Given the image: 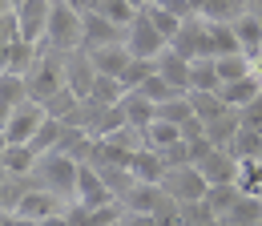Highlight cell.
Instances as JSON below:
<instances>
[{"instance_id":"cell-35","label":"cell","mask_w":262,"mask_h":226,"mask_svg":"<svg viewBox=\"0 0 262 226\" xmlns=\"http://www.w3.org/2000/svg\"><path fill=\"white\" fill-rule=\"evenodd\" d=\"M145 16L154 20V29L162 32V36L169 40V45H173V36L182 32V25H186L182 16H173V12H169V8H162V4H149V8H145Z\"/></svg>"},{"instance_id":"cell-7","label":"cell","mask_w":262,"mask_h":226,"mask_svg":"<svg viewBox=\"0 0 262 226\" xmlns=\"http://www.w3.org/2000/svg\"><path fill=\"white\" fill-rule=\"evenodd\" d=\"M77 202L81 206H113L117 202V194L105 186V178H101V170L93 161H81V178H77Z\"/></svg>"},{"instance_id":"cell-3","label":"cell","mask_w":262,"mask_h":226,"mask_svg":"<svg viewBox=\"0 0 262 226\" xmlns=\"http://www.w3.org/2000/svg\"><path fill=\"white\" fill-rule=\"evenodd\" d=\"M162 186H165V194H169L178 206L206 202V194H210V182H206V174H202L198 166H178V170H169Z\"/></svg>"},{"instance_id":"cell-48","label":"cell","mask_w":262,"mask_h":226,"mask_svg":"<svg viewBox=\"0 0 262 226\" xmlns=\"http://www.w3.org/2000/svg\"><path fill=\"white\" fill-rule=\"evenodd\" d=\"M154 4H169V0H154Z\"/></svg>"},{"instance_id":"cell-17","label":"cell","mask_w":262,"mask_h":226,"mask_svg":"<svg viewBox=\"0 0 262 226\" xmlns=\"http://www.w3.org/2000/svg\"><path fill=\"white\" fill-rule=\"evenodd\" d=\"M121 113H125V121H129L133 129H145L158 121V105L149 101V97H141V93H125V101H121Z\"/></svg>"},{"instance_id":"cell-6","label":"cell","mask_w":262,"mask_h":226,"mask_svg":"<svg viewBox=\"0 0 262 226\" xmlns=\"http://www.w3.org/2000/svg\"><path fill=\"white\" fill-rule=\"evenodd\" d=\"M178 57H186V61H202V57H214V49H210V25L194 16V20H186L182 32L173 36V45H169Z\"/></svg>"},{"instance_id":"cell-34","label":"cell","mask_w":262,"mask_h":226,"mask_svg":"<svg viewBox=\"0 0 262 226\" xmlns=\"http://www.w3.org/2000/svg\"><path fill=\"white\" fill-rule=\"evenodd\" d=\"M230 154H234V158L238 161H246V158H262V133L258 129H238V137H234V141H230Z\"/></svg>"},{"instance_id":"cell-4","label":"cell","mask_w":262,"mask_h":226,"mask_svg":"<svg viewBox=\"0 0 262 226\" xmlns=\"http://www.w3.org/2000/svg\"><path fill=\"white\" fill-rule=\"evenodd\" d=\"M45 105L40 101H25L20 109L4 113V146H29L36 137V129L45 126Z\"/></svg>"},{"instance_id":"cell-44","label":"cell","mask_w":262,"mask_h":226,"mask_svg":"<svg viewBox=\"0 0 262 226\" xmlns=\"http://www.w3.org/2000/svg\"><path fill=\"white\" fill-rule=\"evenodd\" d=\"M36 226H69L65 214H53V218H45V222H36Z\"/></svg>"},{"instance_id":"cell-18","label":"cell","mask_w":262,"mask_h":226,"mask_svg":"<svg viewBox=\"0 0 262 226\" xmlns=\"http://www.w3.org/2000/svg\"><path fill=\"white\" fill-rule=\"evenodd\" d=\"M234 32H238V40H242V53H246L250 61H258L262 57V20H258V12H242V16L234 20Z\"/></svg>"},{"instance_id":"cell-41","label":"cell","mask_w":262,"mask_h":226,"mask_svg":"<svg viewBox=\"0 0 262 226\" xmlns=\"http://www.w3.org/2000/svg\"><path fill=\"white\" fill-rule=\"evenodd\" d=\"M69 226H93V206H81V202H73L65 210Z\"/></svg>"},{"instance_id":"cell-25","label":"cell","mask_w":262,"mask_h":226,"mask_svg":"<svg viewBox=\"0 0 262 226\" xmlns=\"http://www.w3.org/2000/svg\"><path fill=\"white\" fill-rule=\"evenodd\" d=\"M194 89H202V93H222V77H218L214 57L194 61V73H190V93H194Z\"/></svg>"},{"instance_id":"cell-11","label":"cell","mask_w":262,"mask_h":226,"mask_svg":"<svg viewBox=\"0 0 262 226\" xmlns=\"http://www.w3.org/2000/svg\"><path fill=\"white\" fill-rule=\"evenodd\" d=\"M93 85H97V65H93V57L85 49L81 53H69V89L81 97V101H89Z\"/></svg>"},{"instance_id":"cell-32","label":"cell","mask_w":262,"mask_h":226,"mask_svg":"<svg viewBox=\"0 0 262 226\" xmlns=\"http://www.w3.org/2000/svg\"><path fill=\"white\" fill-rule=\"evenodd\" d=\"M238 190L246 198H262V158H246L238 166Z\"/></svg>"},{"instance_id":"cell-42","label":"cell","mask_w":262,"mask_h":226,"mask_svg":"<svg viewBox=\"0 0 262 226\" xmlns=\"http://www.w3.org/2000/svg\"><path fill=\"white\" fill-rule=\"evenodd\" d=\"M125 226H158V218L154 214H129L125 210Z\"/></svg>"},{"instance_id":"cell-15","label":"cell","mask_w":262,"mask_h":226,"mask_svg":"<svg viewBox=\"0 0 262 226\" xmlns=\"http://www.w3.org/2000/svg\"><path fill=\"white\" fill-rule=\"evenodd\" d=\"M93 57V65H97V73L101 77H125V69L133 65V53H129V45H109V49H97V53H89Z\"/></svg>"},{"instance_id":"cell-5","label":"cell","mask_w":262,"mask_h":226,"mask_svg":"<svg viewBox=\"0 0 262 226\" xmlns=\"http://www.w3.org/2000/svg\"><path fill=\"white\" fill-rule=\"evenodd\" d=\"M129 53L137 57V61H162L165 53H169V40H165L162 32L154 29V20L141 12L137 20H133V29H129Z\"/></svg>"},{"instance_id":"cell-9","label":"cell","mask_w":262,"mask_h":226,"mask_svg":"<svg viewBox=\"0 0 262 226\" xmlns=\"http://www.w3.org/2000/svg\"><path fill=\"white\" fill-rule=\"evenodd\" d=\"M69 206L57 198V194H49L45 186H33V190L20 198V206L12 210L16 218H29V222H45V218H53V214H65Z\"/></svg>"},{"instance_id":"cell-33","label":"cell","mask_w":262,"mask_h":226,"mask_svg":"<svg viewBox=\"0 0 262 226\" xmlns=\"http://www.w3.org/2000/svg\"><path fill=\"white\" fill-rule=\"evenodd\" d=\"M190 117H198L194 105H190V93L173 97V101H165V105H158V121H169V126H186Z\"/></svg>"},{"instance_id":"cell-19","label":"cell","mask_w":262,"mask_h":226,"mask_svg":"<svg viewBox=\"0 0 262 226\" xmlns=\"http://www.w3.org/2000/svg\"><path fill=\"white\" fill-rule=\"evenodd\" d=\"M158 73H162L178 93H190V73H194V61H186V57H178V53L169 49L162 61H158Z\"/></svg>"},{"instance_id":"cell-28","label":"cell","mask_w":262,"mask_h":226,"mask_svg":"<svg viewBox=\"0 0 262 226\" xmlns=\"http://www.w3.org/2000/svg\"><path fill=\"white\" fill-rule=\"evenodd\" d=\"M238 129H242V117H238V109H234V113H226V117L210 121V126H206V137H210L218 150H230V141L238 137Z\"/></svg>"},{"instance_id":"cell-46","label":"cell","mask_w":262,"mask_h":226,"mask_svg":"<svg viewBox=\"0 0 262 226\" xmlns=\"http://www.w3.org/2000/svg\"><path fill=\"white\" fill-rule=\"evenodd\" d=\"M20 4H29V0H4V8H12V12H16Z\"/></svg>"},{"instance_id":"cell-45","label":"cell","mask_w":262,"mask_h":226,"mask_svg":"<svg viewBox=\"0 0 262 226\" xmlns=\"http://www.w3.org/2000/svg\"><path fill=\"white\" fill-rule=\"evenodd\" d=\"M133 8H137V12H145V8H149V4H154V0H129Z\"/></svg>"},{"instance_id":"cell-31","label":"cell","mask_w":262,"mask_h":226,"mask_svg":"<svg viewBox=\"0 0 262 226\" xmlns=\"http://www.w3.org/2000/svg\"><path fill=\"white\" fill-rule=\"evenodd\" d=\"M262 222V198H238V206L230 210V218L222 226H258Z\"/></svg>"},{"instance_id":"cell-12","label":"cell","mask_w":262,"mask_h":226,"mask_svg":"<svg viewBox=\"0 0 262 226\" xmlns=\"http://www.w3.org/2000/svg\"><path fill=\"white\" fill-rule=\"evenodd\" d=\"M165 202H169L165 186H149V182H133V190L121 198V206H125L129 214H158Z\"/></svg>"},{"instance_id":"cell-43","label":"cell","mask_w":262,"mask_h":226,"mask_svg":"<svg viewBox=\"0 0 262 226\" xmlns=\"http://www.w3.org/2000/svg\"><path fill=\"white\" fill-rule=\"evenodd\" d=\"M65 4L73 8V12H81V16H89V12L97 8V0H65Z\"/></svg>"},{"instance_id":"cell-26","label":"cell","mask_w":262,"mask_h":226,"mask_svg":"<svg viewBox=\"0 0 262 226\" xmlns=\"http://www.w3.org/2000/svg\"><path fill=\"white\" fill-rule=\"evenodd\" d=\"M0 101H4V113H12V109H20L25 101H33L25 77H16V73H0Z\"/></svg>"},{"instance_id":"cell-20","label":"cell","mask_w":262,"mask_h":226,"mask_svg":"<svg viewBox=\"0 0 262 226\" xmlns=\"http://www.w3.org/2000/svg\"><path fill=\"white\" fill-rule=\"evenodd\" d=\"M190 105H194V113H198V121H202V126H210V121H218V117L234 113L222 93H202V89H194V93H190Z\"/></svg>"},{"instance_id":"cell-39","label":"cell","mask_w":262,"mask_h":226,"mask_svg":"<svg viewBox=\"0 0 262 226\" xmlns=\"http://www.w3.org/2000/svg\"><path fill=\"white\" fill-rule=\"evenodd\" d=\"M186 146H190V166H202V161H206L214 150H218L210 137H198V141H186Z\"/></svg>"},{"instance_id":"cell-49","label":"cell","mask_w":262,"mask_h":226,"mask_svg":"<svg viewBox=\"0 0 262 226\" xmlns=\"http://www.w3.org/2000/svg\"><path fill=\"white\" fill-rule=\"evenodd\" d=\"M113 226H125V218H121V222H113Z\"/></svg>"},{"instance_id":"cell-10","label":"cell","mask_w":262,"mask_h":226,"mask_svg":"<svg viewBox=\"0 0 262 226\" xmlns=\"http://www.w3.org/2000/svg\"><path fill=\"white\" fill-rule=\"evenodd\" d=\"M125 40H129V32L109 25L105 16H97V12L85 16V53H97V49H109V45H125Z\"/></svg>"},{"instance_id":"cell-50","label":"cell","mask_w":262,"mask_h":226,"mask_svg":"<svg viewBox=\"0 0 262 226\" xmlns=\"http://www.w3.org/2000/svg\"><path fill=\"white\" fill-rule=\"evenodd\" d=\"M258 226H262V222H258Z\"/></svg>"},{"instance_id":"cell-21","label":"cell","mask_w":262,"mask_h":226,"mask_svg":"<svg viewBox=\"0 0 262 226\" xmlns=\"http://www.w3.org/2000/svg\"><path fill=\"white\" fill-rule=\"evenodd\" d=\"M222 97H226L230 109H246L250 101H258V97H262V77H258V73H250V77H242V81L226 85Z\"/></svg>"},{"instance_id":"cell-13","label":"cell","mask_w":262,"mask_h":226,"mask_svg":"<svg viewBox=\"0 0 262 226\" xmlns=\"http://www.w3.org/2000/svg\"><path fill=\"white\" fill-rule=\"evenodd\" d=\"M238 166H242V161L234 158L230 150H214V154L202 161L198 170L206 174V182H210V186H238Z\"/></svg>"},{"instance_id":"cell-36","label":"cell","mask_w":262,"mask_h":226,"mask_svg":"<svg viewBox=\"0 0 262 226\" xmlns=\"http://www.w3.org/2000/svg\"><path fill=\"white\" fill-rule=\"evenodd\" d=\"M93 105H121L125 101V85L117 81V77H101L97 73V85H93V97H89Z\"/></svg>"},{"instance_id":"cell-14","label":"cell","mask_w":262,"mask_h":226,"mask_svg":"<svg viewBox=\"0 0 262 226\" xmlns=\"http://www.w3.org/2000/svg\"><path fill=\"white\" fill-rule=\"evenodd\" d=\"M129 174L137 178V182H149V186H162L165 174H169V166H165V158L158 154V150H149V146H141L137 154H133L129 161Z\"/></svg>"},{"instance_id":"cell-47","label":"cell","mask_w":262,"mask_h":226,"mask_svg":"<svg viewBox=\"0 0 262 226\" xmlns=\"http://www.w3.org/2000/svg\"><path fill=\"white\" fill-rule=\"evenodd\" d=\"M254 12H258V20H262V0H258V4H254Z\"/></svg>"},{"instance_id":"cell-27","label":"cell","mask_w":262,"mask_h":226,"mask_svg":"<svg viewBox=\"0 0 262 226\" xmlns=\"http://www.w3.org/2000/svg\"><path fill=\"white\" fill-rule=\"evenodd\" d=\"M186 137H182V126H169V121H154V126L145 129V146L149 150H158V154H165V150H173V146H182Z\"/></svg>"},{"instance_id":"cell-37","label":"cell","mask_w":262,"mask_h":226,"mask_svg":"<svg viewBox=\"0 0 262 226\" xmlns=\"http://www.w3.org/2000/svg\"><path fill=\"white\" fill-rule=\"evenodd\" d=\"M133 93L149 97L154 105H165V101H173V97H182V93H178V89H173V85H169V81L162 77V73H154V77H149V81H145L141 89H133Z\"/></svg>"},{"instance_id":"cell-1","label":"cell","mask_w":262,"mask_h":226,"mask_svg":"<svg viewBox=\"0 0 262 226\" xmlns=\"http://www.w3.org/2000/svg\"><path fill=\"white\" fill-rule=\"evenodd\" d=\"M25 85H29V97H33V101L49 105L61 89H69V57L53 53V49H40L36 65L25 73Z\"/></svg>"},{"instance_id":"cell-2","label":"cell","mask_w":262,"mask_h":226,"mask_svg":"<svg viewBox=\"0 0 262 226\" xmlns=\"http://www.w3.org/2000/svg\"><path fill=\"white\" fill-rule=\"evenodd\" d=\"M36 178H40V186L49 194H57L65 206H73V202H77L81 161H73L69 154H49V158H40V166H36Z\"/></svg>"},{"instance_id":"cell-22","label":"cell","mask_w":262,"mask_h":226,"mask_svg":"<svg viewBox=\"0 0 262 226\" xmlns=\"http://www.w3.org/2000/svg\"><path fill=\"white\" fill-rule=\"evenodd\" d=\"M36 166H40V158L29 146H4V174L8 178H29V174H36Z\"/></svg>"},{"instance_id":"cell-29","label":"cell","mask_w":262,"mask_h":226,"mask_svg":"<svg viewBox=\"0 0 262 226\" xmlns=\"http://www.w3.org/2000/svg\"><path fill=\"white\" fill-rule=\"evenodd\" d=\"M206 25H210V20H206ZM210 49H214V57H230V53H242V40H238L234 25H210Z\"/></svg>"},{"instance_id":"cell-40","label":"cell","mask_w":262,"mask_h":226,"mask_svg":"<svg viewBox=\"0 0 262 226\" xmlns=\"http://www.w3.org/2000/svg\"><path fill=\"white\" fill-rule=\"evenodd\" d=\"M238 117H242V126H246V129H258V133H262V97H258V101H250L246 109H238Z\"/></svg>"},{"instance_id":"cell-16","label":"cell","mask_w":262,"mask_h":226,"mask_svg":"<svg viewBox=\"0 0 262 226\" xmlns=\"http://www.w3.org/2000/svg\"><path fill=\"white\" fill-rule=\"evenodd\" d=\"M36 45L29 40H16V45H8V49H0V73H16V77H25L29 69L36 65Z\"/></svg>"},{"instance_id":"cell-24","label":"cell","mask_w":262,"mask_h":226,"mask_svg":"<svg viewBox=\"0 0 262 226\" xmlns=\"http://www.w3.org/2000/svg\"><path fill=\"white\" fill-rule=\"evenodd\" d=\"M214 65H218V77H222V89L254 73V61H250L246 53H230V57H214Z\"/></svg>"},{"instance_id":"cell-8","label":"cell","mask_w":262,"mask_h":226,"mask_svg":"<svg viewBox=\"0 0 262 226\" xmlns=\"http://www.w3.org/2000/svg\"><path fill=\"white\" fill-rule=\"evenodd\" d=\"M16 20H20V36L29 45H40L49 36V20H53V0H29L16 8Z\"/></svg>"},{"instance_id":"cell-38","label":"cell","mask_w":262,"mask_h":226,"mask_svg":"<svg viewBox=\"0 0 262 226\" xmlns=\"http://www.w3.org/2000/svg\"><path fill=\"white\" fill-rule=\"evenodd\" d=\"M182 226H222V218L206 202H194V206H182Z\"/></svg>"},{"instance_id":"cell-30","label":"cell","mask_w":262,"mask_h":226,"mask_svg":"<svg viewBox=\"0 0 262 226\" xmlns=\"http://www.w3.org/2000/svg\"><path fill=\"white\" fill-rule=\"evenodd\" d=\"M238 198H242V190H238V186H210V194H206V206H210V210H214V214L226 222L230 210L238 206Z\"/></svg>"},{"instance_id":"cell-23","label":"cell","mask_w":262,"mask_h":226,"mask_svg":"<svg viewBox=\"0 0 262 226\" xmlns=\"http://www.w3.org/2000/svg\"><path fill=\"white\" fill-rule=\"evenodd\" d=\"M93 12H97V16H105L109 25H117V29H125V32H129V29H133V20L141 16V12L133 8L129 0H97V8H93Z\"/></svg>"}]
</instances>
